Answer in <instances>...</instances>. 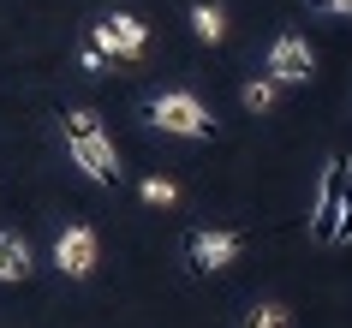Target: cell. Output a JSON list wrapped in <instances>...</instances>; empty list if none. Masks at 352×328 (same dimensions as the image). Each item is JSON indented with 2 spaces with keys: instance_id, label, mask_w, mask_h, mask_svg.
Segmentation results:
<instances>
[{
  "instance_id": "obj_15",
  "label": "cell",
  "mask_w": 352,
  "mask_h": 328,
  "mask_svg": "<svg viewBox=\"0 0 352 328\" xmlns=\"http://www.w3.org/2000/svg\"><path fill=\"white\" fill-rule=\"evenodd\" d=\"M322 12H340V19H352V0H316Z\"/></svg>"
},
{
  "instance_id": "obj_10",
  "label": "cell",
  "mask_w": 352,
  "mask_h": 328,
  "mask_svg": "<svg viewBox=\"0 0 352 328\" xmlns=\"http://www.w3.org/2000/svg\"><path fill=\"white\" fill-rule=\"evenodd\" d=\"M239 102H245L251 113H269V108L280 102V84H275V78H251V84L239 90Z\"/></svg>"
},
{
  "instance_id": "obj_3",
  "label": "cell",
  "mask_w": 352,
  "mask_h": 328,
  "mask_svg": "<svg viewBox=\"0 0 352 328\" xmlns=\"http://www.w3.org/2000/svg\"><path fill=\"white\" fill-rule=\"evenodd\" d=\"M352 197V162L346 155H334L329 173H322V191H316V215H311V239L334 245V227H340V209Z\"/></svg>"
},
{
  "instance_id": "obj_5",
  "label": "cell",
  "mask_w": 352,
  "mask_h": 328,
  "mask_svg": "<svg viewBox=\"0 0 352 328\" xmlns=\"http://www.w3.org/2000/svg\"><path fill=\"white\" fill-rule=\"evenodd\" d=\"M96 48L108 60H144V48H149V30H144V19H131V12H108V19L96 24Z\"/></svg>"
},
{
  "instance_id": "obj_6",
  "label": "cell",
  "mask_w": 352,
  "mask_h": 328,
  "mask_svg": "<svg viewBox=\"0 0 352 328\" xmlns=\"http://www.w3.org/2000/svg\"><path fill=\"white\" fill-rule=\"evenodd\" d=\"M269 78L275 84H311L316 78V54L305 36H275V48H269Z\"/></svg>"
},
{
  "instance_id": "obj_14",
  "label": "cell",
  "mask_w": 352,
  "mask_h": 328,
  "mask_svg": "<svg viewBox=\"0 0 352 328\" xmlns=\"http://www.w3.org/2000/svg\"><path fill=\"white\" fill-rule=\"evenodd\" d=\"M334 245H352V197H346V209H340V227H334Z\"/></svg>"
},
{
  "instance_id": "obj_13",
  "label": "cell",
  "mask_w": 352,
  "mask_h": 328,
  "mask_svg": "<svg viewBox=\"0 0 352 328\" xmlns=\"http://www.w3.org/2000/svg\"><path fill=\"white\" fill-rule=\"evenodd\" d=\"M78 66H84V72H102V66H108V54H102L96 42H84V48H78Z\"/></svg>"
},
{
  "instance_id": "obj_11",
  "label": "cell",
  "mask_w": 352,
  "mask_h": 328,
  "mask_svg": "<svg viewBox=\"0 0 352 328\" xmlns=\"http://www.w3.org/2000/svg\"><path fill=\"white\" fill-rule=\"evenodd\" d=\"M239 328H293V310L287 305H251Z\"/></svg>"
},
{
  "instance_id": "obj_8",
  "label": "cell",
  "mask_w": 352,
  "mask_h": 328,
  "mask_svg": "<svg viewBox=\"0 0 352 328\" xmlns=\"http://www.w3.org/2000/svg\"><path fill=\"white\" fill-rule=\"evenodd\" d=\"M30 274V245L19 233H0V281H24Z\"/></svg>"
},
{
  "instance_id": "obj_7",
  "label": "cell",
  "mask_w": 352,
  "mask_h": 328,
  "mask_svg": "<svg viewBox=\"0 0 352 328\" xmlns=\"http://www.w3.org/2000/svg\"><path fill=\"white\" fill-rule=\"evenodd\" d=\"M96 256H102L96 227H66V233L54 239V263H60V274H72V281H84V274L96 269Z\"/></svg>"
},
{
  "instance_id": "obj_12",
  "label": "cell",
  "mask_w": 352,
  "mask_h": 328,
  "mask_svg": "<svg viewBox=\"0 0 352 328\" xmlns=\"http://www.w3.org/2000/svg\"><path fill=\"white\" fill-rule=\"evenodd\" d=\"M144 203L167 209V203H179V185H173V179H144Z\"/></svg>"
},
{
  "instance_id": "obj_1",
  "label": "cell",
  "mask_w": 352,
  "mask_h": 328,
  "mask_svg": "<svg viewBox=\"0 0 352 328\" xmlns=\"http://www.w3.org/2000/svg\"><path fill=\"white\" fill-rule=\"evenodd\" d=\"M60 131H66V149H72V162L84 167V179H96V185L120 179V149H113V138L102 131V113L96 108L60 113Z\"/></svg>"
},
{
  "instance_id": "obj_2",
  "label": "cell",
  "mask_w": 352,
  "mask_h": 328,
  "mask_svg": "<svg viewBox=\"0 0 352 328\" xmlns=\"http://www.w3.org/2000/svg\"><path fill=\"white\" fill-rule=\"evenodd\" d=\"M149 120L162 131H173V138H215V120H209V108L191 90H162L149 102Z\"/></svg>"
},
{
  "instance_id": "obj_4",
  "label": "cell",
  "mask_w": 352,
  "mask_h": 328,
  "mask_svg": "<svg viewBox=\"0 0 352 328\" xmlns=\"http://www.w3.org/2000/svg\"><path fill=\"white\" fill-rule=\"evenodd\" d=\"M239 251H245V233H233V227H209V233H191L186 263L197 274H221L227 263H239Z\"/></svg>"
},
{
  "instance_id": "obj_9",
  "label": "cell",
  "mask_w": 352,
  "mask_h": 328,
  "mask_svg": "<svg viewBox=\"0 0 352 328\" xmlns=\"http://www.w3.org/2000/svg\"><path fill=\"white\" fill-rule=\"evenodd\" d=\"M191 30H197V42H221L227 36V12L215 0H197V6H191Z\"/></svg>"
}]
</instances>
